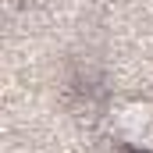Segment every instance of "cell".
I'll list each match as a JSON object with an SVG mask.
<instances>
[{"label": "cell", "instance_id": "1", "mask_svg": "<svg viewBox=\"0 0 153 153\" xmlns=\"http://www.w3.org/2000/svg\"><path fill=\"white\" fill-rule=\"evenodd\" d=\"M114 128L128 146L153 150V103H125L114 114Z\"/></svg>", "mask_w": 153, "mask_h": 153}]
</instances>
